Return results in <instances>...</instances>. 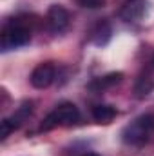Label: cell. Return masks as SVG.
<instances>
[{"instance_id":"obj_1","label":"cell","mask_w":154,"mask_h":156,"mask_svg":"<svg viewBox=\"0 0 154 156\" xmlns=\"http://www.w3.org/2000/svg\"><path fill=\"white\" fill-rule=\"evenodd\" d=\"M152 133H154V115H142L123 129L121 136H123V142L129 144V145H143Z\"/></svg>"},{"instance_id":"obj_2","label":"cell","mask_w":154,"mask_h":156,"mask_svg":"<svg viewBox=\"0 0 154 156\" xmlns=\"http://www.w3.org/2000/svg\"><path fill=\"white\" fill-rule=\"evenodd\" d=\"M78 120H80L78 107L75 104H71V102H64L53 113H49L47 116L44 118L40 129L42 131H49V129H53L56 125H73V123H76Z\"/></svg>"},{"instance_id":"obj_3","label":"cell","mask_w":154,"mask_h":156,"mask_svg":"<svg viewBox=\"0 0 154 156\" xmlns=\"http://www.w3.org/2000/svg\"><path fill=\"white\" fill-rule=\"evenodd\" d=\"M29 40H31V31L27 26H24L20 22H11L2 29L0 45L4 51H11V49H16V47L29 44Z\"/></svg>"},{"instance_id":"obj_4","label":"cell","mask_w":154,"mask_h":156,"mask_svg":"<svg viewBox=\"0 0 154 156\" xmlns=\"http://www.w3.org/2000/svg\"><path fill=\"white\" fill-rule=\"evenodd\" d=\"M45 20H47V26H49V29H51L53 33H60V31H64V29L69 26L71 16H69V13H67L65 7L54 4V5L49 7Z\"/></svg>"},{"instance_id":"obj_5","label":"cell","mask_w":154,"mask_h":156,"mask_svg":"<svg viewBox=\"0 0 154 156\" xmlns=\"http://www.w3.org/2000/svg\"><path fill=\"white\" fill-rule=\"evenodd\" d=\"M54 76H56V71L51 64H40L33 69L31 73V85L37 87V89H45L49 87L53 82H54Z\"/></svg>"},{"instance_id":"obj_6","label":"cell","mask_w":154,"mask_h":156,"mask_svg":"<svg viewBox=\"0 0 154 156\" xmlns=\"http://www.w3.org/2000/svg\"><path fill=\"white\" fill-rule=\"evenodd\" d=\"M145 7H147L145 0H125L120 9V18L123 22H136L143 16Z\"/></svg>"},{"instance_id":"obj_7","label":"cell","mask_w":154,"mask_h":156,"mask_svg":"<svg viewBox=\"0 0 154 156\" xmlns=\"http://www.w3.org/2000/svg\"><path fill=\"white\" fill-rule=\"evenodd\" d=\"M123 80V73H109V75H105V76L102 78H96L89 87L93 89V91H103V89H109V87H114L118 85L120 82Z\"/></svg>"},{"instance_id":"obj_8","label":"cell","mask_w":154,"mask_h":156,"mask_svg":"<svg viewBox=\"0 0 154 156\" xmlns=\"http://www.w3.org/2000/svg\"><path fill=\"white\" fill-rule=\"evenodd\" d=\"M116 116V109L111 105H105V104H100V105H94L93 107V118L94 122L98 123H111Z\"/></svg>"},{"instance_id":"obj_9","label":"cell","mask_w":154,"mask_h":156,"mask_svg":"<svg viewBox=\"0 0 154 156\" xmlns=\"http://www.w3.org/2000/svg\"><path fill=\"white\" fill-rule=\"evenodd\" d=\"M111 26L107 24V22H100V24H96V27L93 29V33H91V40H93V44H96V45H105L109 38H111Z\"/></svg>"},{"instance_id":"obj_10","label":"cell","mask_w":154,"mask_h":156,"mask_svg":"<svg viewBox=\"0 0 154 156\" xmlns=\"http://www.w3.org/2000/svg\"><path fill=\"white\" fill-rule=\"evenodd\" d=\"M31 113H33V105L26 102V104H22V105L16 109V113H15L13 116L7 118V120H9V123H11V127H13V131H15V129H18V127L27 120V118L31 116Z\"/></svg>"},{"instance_id":"obj_11","label":"cell","mask_w":154,"mask_h":156,"mask_svg":"<svg viewBox=\"0 0 154 156\" xmlns=\"http://www.w3.org/2000/svg\"><path fill=\"white\" fill-rule=\"evenodd\" d=\"M154 83H152V78L149 75H142V76L136 80V85H134V93L138 98H145L151 91H152Z\"/></svg>"},{"instance_id":"obj_12","label":"cell","mask_w":154,"mask_h":156,"mask_svg":"<svg viewBox=\"0 0 154 156\" xmlns=\"http://www.w3.org/2000/svg\"><path fill=\"white\" fill-rule=\"evenodd\" d=\"M76 2L82 7H87V9H100L105 5L107 0H76Z\"/></svg>"},{"instance_id":"obj_13","label":"cell","mask_w":154,"mask_h":156,"mask_svg":"<svg viewBox=\"0 0 154 156\" xmlns=\"http://www.w3.org/2000/svg\"><path fill=\"white\" fill-rule=\"evenodd\" d=\"M13 131V127H11V123H9V120L7 118H4L2 120V123H0V138L2 140H5L7 136H9V133Z\"/></svg>"},{"instance_id":"obj_14","label":"cell","mask_w":154,"mask_h":156,"mask_svg":"<svg viewBox=\"0 0 154 156\" xmlns=\"http://www.w3.org/2000/svg\"><path fill=\"white\" fill-rule=\"evenodd\" d=\"M83 156H98L96 153H87V154H83Z\"/></svg>"},{"instance_id":"obj_15","label":"cell","mask_w":154,"mask_h":156,"mask_svg":"<svg viewBox=\"0 0 154 156\" xmlns=\"http://www.w3.org/2000/svg\"><path fill=\"white\" fill-rule=\"evenodd\" d=\"M152 66H154V56H152Z\"/></svg>"}]
</instances>
